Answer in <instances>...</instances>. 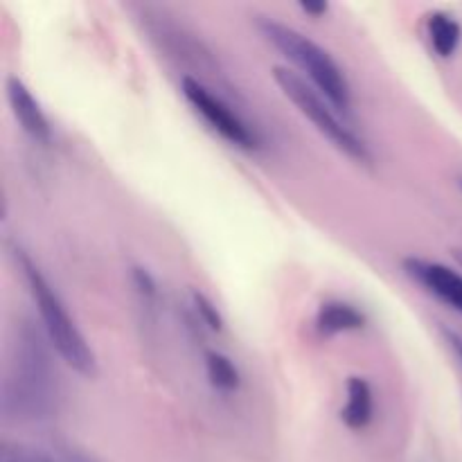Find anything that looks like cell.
<instances>
[{
    "label": "cell",
    "instance_id": "6da1fadb",
    "mask_svg": "<svg viewBox=\"0 0 462 462\" xmlns=\"http://www.w3.org/2000/svg\"><path fill=\"white\" fill-rule=\"evenodd\" d=\"M59 379L52 346L30 319L16 325L3 382V415L14 424L48 422L57 413Z\"/></svg>",
    "mask_w": 462,
    "mask_h": 462
},
{
    "label": "cell",
    "instance_id": "7a4b0ae2",
    "mask_svg": "<svg viewBox=\"0 0 462 462\" xmlns=\"http://www.w3.org/2000/svg\"><path fill=\"white\" fill-rule=\"evenodd\" d=\"M12 255L16 260V266L21 269L23 278H25L32 300H34L36 311L41 316V328H43L52 350L57 352L59 359L68 368H72L81 377L93 379L97 374V356H95L90 343L86 341L81 329L72 320V316L68 314V307L63 305V300L54 291L52 284L48 282V278L41 273L34 260L27 255V251H23L21 246H14Z\"/></svg>",
    "mask_w": 462,
    "mask_h": 462
},
{
    "label": "cell",
    "instance_id": "3957f363",
    "mask_svg": "<svg viewBox=\"0 0 462 462\" xmlns=\"http://www.w3.org/2000/svg\"><path fill=\"white\" fill-rule=\"evenodd\" d=\"M255 27L262 39L273 45L282 57H287L311 81V86L334 104L338 113L347 116L352 111L350 81L337 59L323 45L311 41L296 27L275 21L271 16H257Z\"/></svg>",
    "mask_w": 462,
    "mask_h": 462
},
{
    "label": "cell",
    "instance_id": "277c9868",
    "mask_svg": "<svg viewBox=\"0 0 462 462\" xmlns=\"http://www.w3.org/2000/svg\"><path fill=\"white\" fill-rule=\"evenodd\" d=\"M273 79L280 86L284 97L316 126L320 135L329 140L334 147L341 153L350 156L352 161L361 162V165H370L373 162V153H370L368 144L364 138L355 134V131L347 126L346 120H341L338 111L334 108V104L329 102L325 95H320L319 90L311 84H307V79L302 75H298L296 70L284 66L273 68Z\"/></svg>",
    "mask_w": 462,
    "mask_h": 462
},
{
    "label": "cell",
    "instance_id": "5b68a950",
    "mask_svg": "<svg viewBox=\"0 0 462 462\" xmlns=\"http://www.w3.org/2000/svg\"><path fill=\"white\" fill-rule=\"evenodd\" d=\"M180 93L188 99L189 106H192L194 111L210 125V129L215 131V134H219L226 143H230L237 149H244V152L260 149V135L248 126V122L244 120L228 102H224L219 95L212 93L206 84H201V81L188 75L180 79Z\"/></svg>",
    "mask_w": 462,
    "mask_h": 462
},
{
    "label": "cell",
    "instance_id": "8992f818",
    "mask_svg": "<svg viewBox=\"0 0 462 462\" xmlns=\"http://www.w3.org/2000/svg\"><path fill=\"white\" fill-rule=\"evenodd\" d=\"M402 266L404 273L424 291L462 314V273L442 262L422 260V257H406Z\"/></svg>",
    "mask_w": 462,
    "mask_h": 462
},
{
    "label": "cell",
    "instance_id": "52a82bcc",
    "mask_svg": "<svg viewBox=\"0 0 462 462\" xmlns=\"http://www.w3.org/2000/svg\"><path fill=\"white\" fill-rule=\"evenodd\" d=\"M7 99L16 122L32 140L41 144L52 143V126H50L48 116L41 108L39 99L25 86V81L18 77H7Z\"/></svg>",
    "mask_w": 462,
    "mask_h": 462
},
{
    "label": "cell",
    "instance_id": "ba28073f",
    "mask_svg": "<svg viewBox=\"0 0 462 462\" xmlns=\"http://www.w3.org/2000/svg\"><path fill=\"white\" fill-rule=\"evenodd\" d=\"M365 328V314L346 300H328L316 311V329L323 337H337L346 332H359Z\"/></svg>",
    "mask_w": 462,
    "mask_h": 462
},
{
    "label": "cell",
    "instance_id": "9c48e42d",
    "mask_svg": "<svg viewBox=\"0 0 462 462\" xmlns=\"http://www.w3.org/2000/svg\"><path fill=\"white\" fill-rule=\"evenodd\" d=\"M347 400L341 411V420L352 431H361L373 422L374 415V393L365 379L350 377L347 379Z\"/></svg>",
    "mask_w": 462,
    "mask_h": 462
},
{
    "label": "cell",
    "instance_id": "30bf717a",
    "mask_svg": "<svg viewBox=\"0 0 462 462\" xmlns=\"http://www.w3.org/2000/svg\"><path fill=\"white\" fill-rule=\"evenodd\" d=\"M429 41H431L433 52L440 59L454 57L462 41V27L451 14L447 12H433L427 18Z\"/></svg>",
    "mask_w": 462,
    "mask_h": 462
},
{
    "label": "cell",
    "instance_id": "8fae6325",
    "mask_svg": "<svg viewBox=\"0 0 462 462\" xmlns=\"http://www.w3.org/2000/svg\"><path fill=\"white\" fill-rule=\"evenodd\" d=\"M206 373L212 388L221 393H235L242 386V374L235 361L221 352H206Z\"/></svg>",
    "mask_w": 462,
    "mask_h": 462
},
{
    "label": "cell",
    "instance_id": "7c38bea8",
    "mask_svg": "<svg viewBox=\"0 0 462 462\" xmlns=\"http://www.w3.org/2000/svg\"><path fill=\"white\" fill-rule=\"evenodd\" d=\"M0 462H61L48 451L36 449V447L25 445V442L5 440L0 445Z\"/></svg>",
    "mask_w": 462,
    "mask_h": 462
},
{
    "label": "cell",
    "instance_id": "4fadbf2b",
    "mask_svg": "<svg viewBox=\"0 0 462 462\" xmlns=\"http://www.w3.org/2000/svg\"><path fill=\"white\" fill-rule=\"evenodd\" d=\"M192 305L201 323H206L208 328L215 329V332H221V329H224V319H221L219 310H217L215 302H212L210 298L203 296V293L199 291H192Z\"/></svg>",
    "mask_w": 462,
    "mask_h": 462
},
{
    "label": "cell",
    "instance_id": "5bb4252c",
    "mask_svg": "<svg viewBox=\"0 0 462 462\" xmlns=\"http://www.w3.org/2000/svg\"><path fill=\"white\" fill-rule=\"evenodd\" d=\"M131 280H134V287L138 291V296L143 298V302L147 307H153L158 300V284L153 280V275L149 273L144 266H134L131 269Z\"/></svg>",
    "mask_w": 462,
    "mask_h": 462
},
{
    "label": "cell",
    "instance_id": "9a60e30c",
    "mask_svg": "<svg viewBox=\"0 0 462 462\" xmlns=\"http://www.w3.org/2000/svg\"><path fill=\"white\" fill-rule=\"evenodd\" d=\"M442 337H445V341L449 343V347L454 350V355L458 356L460 364H462V337H460V334L454 332V329L442 328Z\"/></svg>",
    "mask_w": 462,
    "mask_h": 462
},
{
    "label": "cell",
    "instance_id": "2e32d148",
    "mask_svg": "<svg viewBox=\"0 0 462 462\" xmlns=\"http://www.w3.org/2000/svg\"><path fill=\"white\" fill-rule=\"evenodd\" d=\"M300 12L311 18H323L329 12L328 3H300Z\"/></svg>",
    "mask_w": 462,
    "mask_h": 462
},
{
    "label": "cell",
    "instance_id": "e0dca14e",
    "mask_svg": "<svg viewBox=\"0 0 462 462\" xmlns=\"http://www.w3.org/2000/svg\"><path fill=\"white\" fill-rule=\"evenodd\" d=\"M66 462H95L93 458H88V456L79 454V451H66Z\"/></svg>",
    "mask_w": 462,
    "mask_h": 462
},
{
    "label": "cell",
    "instance_id": "ac0fdd59",
    "mask_svg": "<svg viewBox=\"0 0 462 462\" xmlns=\"http://www.w3.org/2000/svg\"><path fill=\"white\" fill-rule=\"evenodd\" d=\"M454 257H456V260L460 262V266H462V246H460V248H456V251H454Z\"/></svg>",
    "mask_w": 462,
    "mask_h": 462
},
{
    "label": "cell",
    "instance_id": "d6986e66",
    "mask_svg": "<svg viewBox=\"0 0 462 462\" xmlns=\"http://www.w3.org/2000/svg\"><path fill=\"white\" fill-rule=\"evenodd\" d=\"M460 189H462V179H460Z\"/></svg>",
    "mask_w": 462,
    "mask_h": 462
}]
</instances>
